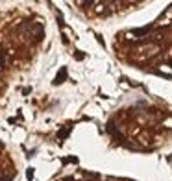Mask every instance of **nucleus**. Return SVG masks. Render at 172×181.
Instances as JSON below:
<instances>
[{"instance_id": "f257e3e1", "label": "nucleus", "mask_w": 172, "mask_h": 181, "mask_svg": "<svg viewBox=\"0 0 172 181\" xmlns=\"http://www.w3.org/2000/svg\"><path fill=\"white\" fill-rule=\"evenodd\" d=\"M65 78H67V68H61V72L55 76V83H63Z\"/></svg>"}, {"instance_id": "f03ea898", "label": "nucleus", "mask_w": 172, "mask_h": 181, "mask_svg": "<svg viewBox=\"0 0 172 181\" xmlns=\"http://www.w3.org/2000/svg\"><path fill=\"white\" fill-rule=\"evenodd\" d=\"M26 175H28V179H32V178H33V170H32V168H30V170H28V174H26Z\"/></svg>"}]
</instances>
